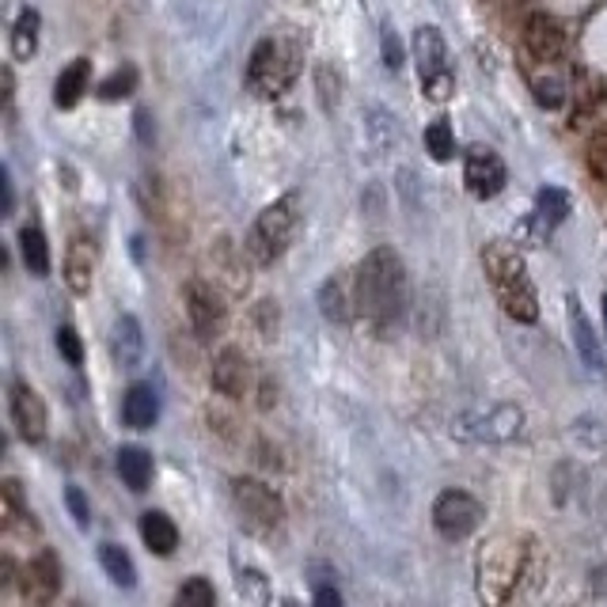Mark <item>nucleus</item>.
<instances>
[{"label":"nucleus","instance_id":"23","mask_svg":"<svg viewBox=\"0 0 607 607\" xmlns=\"http://www.w3.org/2000/svg\"><path fill=\"white\" fill-rule=\"evenodd\" d=\"M119 475L133 490V494L148 490V482H152V455L145 449H137V444H126V449H119Z\"/></svg>","mask_w":607,"mask_h":607},{"label":"nucleus","instance_id":"36","mask_svg":"<svg viewBox=\"0 0 607 607\" xmlns=\"http://www.w3.org/2000/svg\"><path fill=\"white\" fill-rule=\"evenodd\" d=\"M65 505H69V513H73L76 528H88V524H92V508H88V497L80 494V486L65 490Z\"/></svg>","mask_w":607,"mask_h":607},{"label":"nucleus","instance_id":"6","mask_svg":"<svg viewBox=\"0 0 607 607\" xmlns=\"http://www.w3.org/2000/svg\"><path fill=\"white\" fill-rule=\"evenodd\" d=\"M414 61L418 73H422L425 100L449 103L455 92V76L449 69V47H444V34L436 27H418L414 31Z\"/></svg>","mask_w":607,"mask_h":607},{"label":"nucleus","instance_id":"30","mask_svg":"<svg viewBox=\"0 0 607 607\" xmlns=\"http://www.w3.org/2000/svg\"><path fill=\"white\" fill-rule=\"evenodd\" d=\"M0 494H4V508H0V513H4V528H16V524L31 516V508L23 505V490H20V482L16 479H4Z\"/></svg>","mask_w":607,"mask_h":607},{"label":"nucleus","instance_id":"35","mask_svg":"<svg viewBox=\"0 0 607 607\" xmlns=\"http://www.w3.org/2000/svg\"><path fill=\"white\" fill-rule=\"evenodd\" d=\"M380 47H383V65H388L391 73H399V69H403V47H399V39H395V31H391V27H383Z\"/></svg>","mask_w":607,"mask_h":607},{"label":"nucleus","instance_id":"3","mask_svg":"<svg viewBox=\"0 0 607 607\" xmlns=\"http://www.w3.org/2000/svg\"><path fill=\"white\" fill-rule=\"evenodd\" d=\"M300 73V47L292 39H263L247 61V88L258 100H278Z\"/></svg>","mask_w":607,"mask_h":607},{"label":"nucleus","instance_id":"8","mask_svg":"<svg viewBox=\"0 0 607 607\" xmlns=\"http://www.w3.org/2000/svg\"><path fill=\"white\" fill-rule=\"evenodd\" d=\"M479 524H482V505L467 490H444L433 502V528L444 539H467Z\"/></svg>","mask_w":607,"mask_h":607},{"label":"nucleus","instance_id":"15","mask_svg":"<svg viewBox=\"0 0 607 607\" xmlns=\"http://www.w3.org/2000/svg\"><path fill=\"white\" fill-rule=\"evenodd\" d=\"M569 327H574V346H577V357H582V364L593 377H600L604 372V350H600V338L593 335V323L585 319L582 311V300L569 297Z\"/></svg>","mask_w":607,"mask_h":607},{"label":"nucleus","instance_id":"26","mask_svg":"<svg viewBox=\"0 0 607 607\" xmlns=\"http://www.w3.org/2000/svg\"><path fill=\"white\" fill-rule=\"evenodd\" d=\"M569 209H574V205H569V194L566 191H558V186H543L539 191V198H535V217L543 220V228H558L562 220L569 217Z\"/></svg>","mask_w":607,"mask_h":607},{"label":"nucleus","instance_id":"32","mask_svg":"<svg viewBox=\"0 0 607 607\" xmlns=\"http://www.w3.org/2000/svg\"><path fill=\"white\" fill-rule=\"evenodd\" d=\"M585 164H588V172H593V178L607 183V130H600L585 145Z\"/></svg>","mask_w":607,"mask_h":607},{"label":"nucleus","instance_id":"16","mask_svg":"<svg viewBox=\"0 0 607 607\" xmlns=\"http://www.w3.org/2000/svg\"><path fill=\"white\" fill-rule=\"evenodd\" d=\"M122 418H126L130 430H152L160 418V399L152 391V383H133L122 399Z\"/></svg>","mask_w":607,"mask_h":607},{"label":"nucleus","instance_id":"10","mask_svg":"<svg viewBox=\"0 0 607 607\" xmlns=\"http://www.w3.org/2000/svg\"><path fill=\"white\" fill-rule=\"evenodd\" d=\"M463 183H467V191L475 194L479 202L497 198V194L505 191V183H508L505 160L497 156L494 148L475 145L467 152V160H463Z\"/></svg>","mask_w":607,"mask_h":607},{"label":"nucleus","instance_id":"19","mask_svg":"<svg viewBox=\"0 0 607 607\" xmlns=\"http://www.w3.org/2000/svg\"><path fill=\"white\" fill-rule=\"evenodd\" d=\"M364 141H369L372 152H395L399 141H403V133H399V119L391 111H383V106H369L364 111Z\"/></svg>","mask_w":607,"mask_h":607},{"label":"nucleus","instance_id":"18","mask_svg":"<svg viewBox=\"0 0 607 607\" xmlns=\"http://www.w3.org/2000/svg\"><path fill=\"white\" fill-rule=\"evenodd\" d=\"M111 346H114V361H119L122 369H137L141 357H145V335H141L137 316H119Z\"/></svg>","mask_w":607,"mask_h":607},{"label":"nucleus","instance_id":"5","mask_svg":"<svg viewBox=\"0 0 607 607\" xmlns=\"http://www.w3.org/2000/svg\"><path fill=\"white\" fill-rule=\"evenodd\" d=\"M449 433L463 444H508L524 433V410L516 403L460 410L452 418Z\"/></svg>","mask_w":607,"mask_h":607},{"label":"nucleus","instance_id":"33","mask_svg":"<svg viewBox=\"0 0 607 607\" xmlns=\"http://www.w3.org/2000/svg\"><path fill=\"white\" fill-rule=\"evenodd\" d=\"M532 88H535V100H539V106H547V111H558V106L566 103V84H562L558 76H539Z\"/></svg>","mask_w":607,"mask_h":607},{"label":"nucleus","instance_id":"9","mask_svg":"<svg viewBox=\"0 0 607 607\" xmlns=\"http://www.w3.org/2000/svg\"><path fill=\"white\" fill-rule=\"evenodd\" d=\"M186 316H191V327L202 342H213L217 335H225L228 323V308L220 300V292L213 289L209 281H191L186 285Z\"/></svg>","mask_w":607,"mask_h":607},{"label":"nucleus","instance_id":"22","mask_svg":"<svg viewBox=\"0 0 607 607\" xmlns=\"http://www.w3.org/2000/svg\"><path fill=\"white\" fill-rule=\"evenodd\" d=\"M20 255H23L27 274H34V278H47L50 274V244H47V232L39 225L20 228Z\"/></svg>","mask_w":607,"mask_h":607},{"label":"nucleus","instance_id":"34","mask_svg":"<svg viewBox=\"0 0 607 607\" xmlns=\"http://www.w3.org/2000/svg\"><path fill=\"white\" fill-rule=\"evenodd\" d=\"M58 350L69 364H84V346H80V335L73 327H58Z\"/></svg>","mask_w":607,"mask_h":607},{"label":"nucleus","instance_id":"7","mask_svg":"<svg viewBox=\"0 0 607 607\" xmlns=\"http://www.w3.org/2000/svg\"><path fill=\"white\" fill-rule=\"evenodd\" d=\"M232 502H236L239 516L251 524L255 532H274L285 521V502L274 494L266 482L258 479H236L232 482Z\"/></svg>","mask_w":607,"mask_h":607},{"label":"nucleus","instance_id":"14","mask_svg":"<svg viewBox=\"0 0 607 607\" xmlns=\"http://www.w3.org/2000/svg\"><path fill=\"white\" fill-rule=\"evenodd\" d=\"M209 380L225 399H244V391H247V357H244V350H239V346H225V350L213 357Z\"/></svg>","mask_w":607,"mask_h":607},{"label":"nucleus","instance_id":"20","mask_svg":"<svg viewBox=\"0 0 607 607\" xmlns=\"http://www.w3.org/2000/svg\"><path fill=\"white\" fill-rule=\"evenodd\" d=\"M92 278H95V251H92V244H84V239H73V247H69V255H65V285L76 292V297H88V292H92Z\"/></svg>","mask_w":607,"mask_h":607},{"label":"nucleus","instance_id":"39","mask_svg":"<svg viewBox=\"0 0 607 607\" xmlns=\"http://www.w3.org/2000/svg\"><path fill=\"white\" fill-rule=\"evenodd\" d=\"M137 133H141V141H145V145H152V137H156V130L148 126V111H137Z\"/></svg>","mask_w":607,"mask_h":607},{"label":"nucleus","instance_id":"31","mask_svg":"<svg viewBox=\"0 0 607 607\" xmlns=\"http://www.w3.org/2000/svg\"><path fill=\"white\" fill-rule=\"evenodd\" d=\"M175 604H183V607H213V604H217V588L205 582V577H191V582H186L175 593Z\"/></svg>","mask_w":607,"mask_h":607},{"label":"nucleus","instance_id":"40","mask_svg":"<svg viewBox=\"0 0 607 607\" xmlns=\"http://www.w3.org/2000/svg\"><path fill=\"white\" fill-rule=\"evenodd\" d=\"M604 327H607V292H604Z\"/></svg>","mask_w":607,"mask_h":607},{"label":"nucleus","instance_id":"21","mask_svg":"<svg viewBox=\"0 0 607 607\" xmlns=\"http://www.w3.org/2000/svg\"><path fill=\"white\" fill-rule=\"evenodd\" d=\"M88 76H92V61H88V58H76L69 69H61L58 84H53V103H58L61 111L76 106L80 95L88 92Z\"/></svg>","mask_w":607,"mask_h":607},{"label":"nucleus","instance_id":"2","mask_svg":"<svg viewBox=\"0 0 607 607\" xmlns=\"http://www.w3.org/2000/svg\"><path fill=\"white\" fill-rule=\"evenodd\" d=\"M482 270H486L490 289H494L508 319H516V323H535L539 319V297H535L532 274L524 266V255L513 244L494 239V244L482 247Z\"/></svg>","mask_w":607,"mask_h":607},{"label":"nucleus","instance_id":"17","mask_svg":"<svg viewBox=\"0 0 607 607\" xmlns=\"http://www.w3.org/2000/svg\"><path fill=\"white\" fill-rule=\"evenodd\" d=\"M141 539H145V547L152 551V555L167 558V555H175V547H178V528L167 513L148 508V513L141 516Z\"/></svg>","mask_w":607,"mask_h":607},{"label":"nucleus","instance_id":"29","mask_svg":"<svg viewBox=\"0 0 607 607\" xmlns=\"http://www.w3.org/2000/svg\"><path fill=\"white\" fill-rule=\"evenodd\" d=\"M319 311H323L330 323H346V319H350V308H346V292H342V285H338L335 278L323 281V289H319Z\"/></svg>","mask_w":607,"mask_h":607},{"label":"nucleus","instance_id":"38","mask_svg":"<svg viewBox=\"0 0 607 607\" xmlns=\"http://www.w3.org/2000/svg\"><path fill=\"white\" fill-rule=\"evenodd\" d=\"M0 186H4V217H12V205H16V191H12V175H0Z\"/></svg>","mask_w":607,"mask_h":607},{"label":"nucleus","instance_id":"13","mask_svg":"<svg viewBox=\"0 0 607 607\" xmlns=\"http://www.w3.org/2000/svg\"><path fill=\"white\" fill-rule=\"evenodd\" d=\"M524 47H528L535 61L551 65V61H558L562 50H566V31H562L558 20H551L547 12H535L528 16V23H524Z\"/></svg>","mask_w":607,"mask_h":607},{"label":"nucleus","instance_id":"1","mask_svg":"<svg viewBox=\"0 0 607 607\" xmlns=\"http://www.w3.org/2000/svg\"><path fill=\"white\" fill-rule=\"evenodd\" d=\"M410 300L407 266L391 247H377L357 266V311L372 330L391 335L399 327Z\"/></svg>","mask_w":607,"mask_h":607},{"label":"nucleus","instance_id":"24","mask_svg":"<svg viewBox=\"0 0 607 607\" xmlns=\"http://www.w3.org/2000/svg\"><path fill=\"white\" fill-rule=\"evenodd\" d=\"M100 566L106 569V577H111L119 588H133L137 585V566H133V558L126 555V547H119V543H103L100 547Z\"/></svg>","mask_w":607,"mask_h":607},{"label":"nucleus","instance_id":"12","mask_svg":"<svg viewBox=\"0 0 607 607\" xmlns=\"http://www.w3.org/2000/svg\"><path fill=\"white\" fill-rule=\"evenodd\" d=\"M23 596L34 604H50L61 588V562L53 551H39L31 562L23 566Z\"/></svg>","mask_w":607,"mask_h":607},{"label":"nucleus","instance_id":"27","mask_svg":"<svg viewBox=\"0 0 607 607\" xmlns=\"http://www.w3.org/2000/svg\"><path fill=\"white\" fill-rule=\"evenodd\" d=\"M137 92V69L133 65H122V69H114L111 76L100 84V95L106 103H119V100H130V95Z\"/></svg>","mask_w":607,"mask_h":607},{"label":"nucleus","instance_id":"4","mask_svg":"<svg viewBox=\"0 0 607 607\" xmlns=\"http://www.w3.org/2000/svg\"><path fill=\"white\" fill-rule=\"evenodd\" d=\"M300 225V198L297 194H285L274 205H266L255 217L251 232H247V255L258 266H274L285 255V247L292 244V232Z\"/></svg>","mask_w":607,"mask_h":607},{"label":"nucleus","instance_id":"25","mask_svg":"<svg viewBox=\"0 0 607 607\" xmlns=\"http://www.w3.org/2000/svg\"><path fill=\"white\" fill-rule=\"evenodd\" d=\"M39 27H42L39 12H34V8H23L20 20L12 27V58L16 61L34 58V50H39Z\"/></svg>","mask_w":607,"mask_h":607},{"label":"nucleus","instance_id":"37","mask_svg":"<svg viewBox=\"0 0 607 607\" xmlns=\"http://www.w3.org/2000/svg\"><path fill=\"white\" fill-rule=\"evenodd\" d=\"M316 604H323V607H338V604H342V593H338V588L319 585V588H316Z\"/></svg>","mask_w":607,"mask_h":607},{"label":"nucleus","instance_id":"11","mask_svg":"<svg viewBox=\"0 0 607 607\" xmlns=\"http://www.w3.org/2000/svg\"><path fill=\"white\" fill-rule=\"evenodd\" d=\"M8 410H12V425L16 433L23 436L27 444H39L42 436H47V403L39 399V391L31 388V383L16 380L12 383V395H8Z\"/></svg>","mask_w":607,"mask_h":607},{"label":"nucleus","instance_id":"28","mask_svg":"<svg viewBox=\"0 0 607 607\" xmlns=\"http://www.w3.org/2000/svg\"><path fill=\"white\" fill-rule=\"evenodd\" d=\"M425 152H430L436 164H449V160H452L455 137H452V126L444 119H436L433 126H425Z\"/></svg>","mask_w":607,"mask_h":607}]
</instances>
